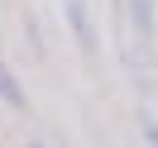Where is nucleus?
<instances>
[{
	"label": "nucleus",
	"mask_w": 158,
	"mask_h": 148,
	"mask_svg": "<svg viewBox=\"0 0 158 148\" xmlns=\"http://www.w3.org/2000/svg\"><path fill=\"white\" fill-rule=\"evenodd\" d=\"M125 19H129V38L139 43L144 62H153V48H158V19H153V0H125Z\"/></svg>",
	"instance_id": "f257e3e1"
},
{
	"label": "nucleus",
	"mask_w": 158,
	"mask_h": 148,
	"mask_svg": "<svg viewBox=\"0 0 158 148\" xmlns=\"http://www.w3.org/2000/svg\"><path fill=\"white\" fill-rule=\"evenodd\" d=\"M62 14H67V29H72V38H77L81 58H96V29H91L86 0H62Z\"/></svg>",
	"instance_id": "f03ea898"
},
{
	"label": "nucleus",
	"mask_w": 158,
	"mask_h": 148,
	"mask_svg": "<svg viewBox=\"0 0 158 148\" xmlns=\"http://www.w3.org/2000/svg\"><path fill=\"white\" fill-rule=\"evenodd\" d=\"M0 105H10V110H24L29 100H24V86H19V77H15L5 62H0Z\"/></svg>",
	"instance_id": "7ed1b4c3"
},
{
	"label": "nucleus",
	"mask_w": 158,
	"mask_h": 148,
	"mask_svg": "<svg viewBox=\"0 0 158 148\" xmlns=\"http://www.w3.org/2000/svg\"><path fill=\"white\" fill-rule=\"evenodd\" d=\"M139 138H144V148H158V115L153 110H139Z\"/></svg>",
	"instance_id": "20e7f679"
},
{
	"label": "nucleus",
	"mask_w": 158,
	"mask_h": 148,
	"mask_svg": "<svg viewBox=\"0 0 158 148\" xmlns=\"http://www.w3.org/2000/svg\"><path fill=\"white\" fill-rule=\"evenodd\" d=\"M29 148H48V143H39V138H34V143H29Z\"/></svg>",
	"instance_id": "39448f33"
}]
</instances>
